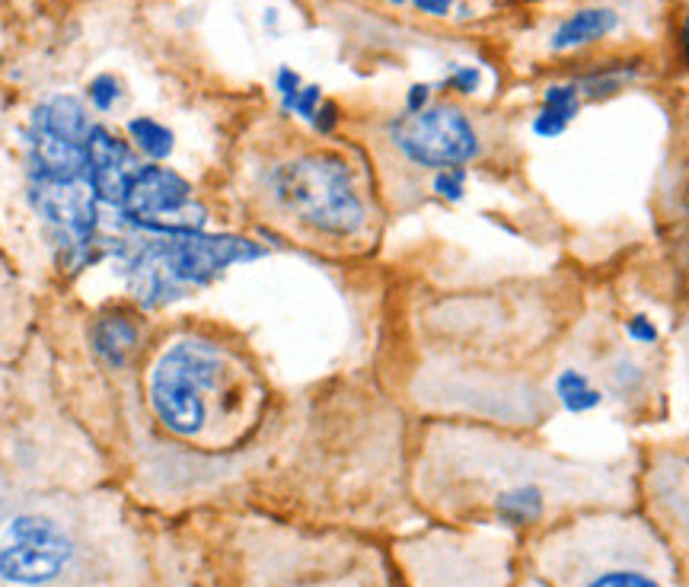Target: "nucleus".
<instances>
[{
	"instance_id": "1",
	"label": "nucleus",
	"mask_w": 689,
	"mask_h": 587,
	"mask_svg": "<svg viewBox=\"0 0 689 587\" xmlns=\"http://www.w3.org/2000/svg\"><path fill=\"white\" fill-rule=\"evenodd\" d=\"M466 514H482L507 531L539 534L584 511L638 505V456L633 463L568 460L539 444H517L495 434L466 437Z\"/></svg>"
},
{
	"instance_id": "2",
	"label": "nucleus",
	"mask_w": 689,
	"mask_h": 587,
	"mask_svg": "<svg viewBox=\"0 0 689 587\" xmlns=\"http://www.w3.org/2000/svg\"><path fill=\"white\" fill-rule=\"evenodd\" d=\"M531 575L546 587H683L658 527L636 507H600L531 536Z\"/></svg>"
},
{
	"instance_id": "3",
	"label": "nucleus",
	"mask_w": 689,
	"mask_h": 587,
	"mask_svg": "<svg viewBox=\"0 0 689 587\" xmlns=\"http://www.w3.org/2000/svg\"><path fill=\"white\" fill-rule=\"evenodd\" d=\"M119 262L134 294L151 303H169L192 288H205L230 266L263 259L266 249L230 234H176L160 240H128L119 249Z\"/></svg>"
},
{
	"instance_id": "4",
	"label": "nucleus",
	"mask_w": 689,
	"mask_h": 587,
	"mask_svg": "<svg viewBox=\"0 0 689 587\" xmlns=\"http://www.w3.org/2000/svg\"><path fill=\"white\" fill-rule=\"evenodd\" d=\"M268 192L294 220L332 240H351L368 224V208L354 186L351 166L326 151L278 163L268 176Z\"/></svg>"
},
{
	"instance_id": "5",
	"label": "nucleus",
	"mask_w": 689,
	"mask_h": 587,
	"mask_svg": "<svg viewBox=\"0 0 689 587\" xmlns=\"http://www.w3.org/2000/svg\"><path fill=\"white\" fill-rule=\"evenodd\" d=\"M227 374L224 348L208 339H179L163 351L151 377V400L160 422L176 434H198L208 422V400Z\"/></svg>"
},
{
	"instance_id": "6",
	"label": "nucleus",
	"mask_w": 689,
	"mask_h": 587,
	"mask_svg": "<svg viewBox=\"0 0 689 587\" xmlns=\"http://www.w3.org/2000/svg\"><path fill=\"white\" fill-rule=\"evenodd\" d=\"M638 511L670 546L680 585L689 587V431L638 451Z\"/></svg>"
},
{
	"instance_id": "7",
	"label": "nucleus",
	"mask_w": 689,
	"mask_h": 587,
	"mask_svg": "<svg viewBox=\"0 0 689 587\" xmlns=\"http://www.w3.org/2000/svg\"><path fill=\"white\" fill-rule=\"evenodd\" d=\"M387 132L399 154L422 169L466 166L482 154V137L473 119L451 103H438L422 112H402Z\"/></svg>"
},
{
	"instance_id": "8",
	"label": "nucleus",
	"mask_w": 689,
	"mask_h": 587,
	"mask_svg": "<svg viewBox=\"0 0 689 587\" xmlns=\"http://www.w3.org/2000/svg\"><path fill=\"white\" fill-rule=\"evenodd\" d=\"M122 214L134 227H144L160 237L202 234L208 220V212L192 195V186L166 166H144L134 176L132 188L122 202Z\"/></svg>"
},
{
	"instance_id": "9",
	"label": "nucleus",
	"mask_w": 689,
	"mask_h": 587,
	"mask_svg": "<svg viewBox=\"0 0 689 587\" xmlns=\"http://www.w3.org/2000/svg\"><path fill=\"white\" fill-rule=\"evenodd\" d=\"M10 543L0 549V578L10 585H49L64 575V568L74 559L71 536L42 514L13 517L7 527Z\"/></svg>"
},
{
	"instance_id": "10",
	"label": "nucleus",
	"mask_w": 689,
	"mask_h": 587,
	"mask_svg": "<svg viewBox=\"0 0 689 587\" xmlns=\"http://www.w3.org/2000/svg\"><path fill=\"white\" fill-rule=\"evenodd\" d=\"M144 166L137 163L132 147L125 141H119L115 134L106 132L103 125H93L86 134V186L93 188V195L106 205L125 202L134 176Z\"/></svg>"
},
{
	"instance_id": "11",
	"label": "nucleus",
	"mask_w": 689,
	"mask_h": 587,
	"mask_svg": "<svg viewBox=\"0 0 689 587\" xmlns=\"http://www.w3.org/2000/svg\"><path fill=\"white\" fill-rule=\"evenodd\" d=\"M96 195L86 186V179L78 183H35L32 186V205L49 224H54L64 237H74L78 246L90 243V234L96 227Z\"/></svg>"
},
{
	"instance_id": "12",
	"label": "nucleus",
	"mask_w": 689,
	"mask_h": 587,
	"mask_svg": "<svg viewBox=\"0 0 689 587\" xmlns=\"http://www.w3.org/2000/svg\"><path fill=\"white\" fill-rule=\"evenodd\" d=\"M29 163L35 183H78L86 179V144L32 128L29 134Z\"/></svg>"
},
{
	"instance_id": "13",
	"label": "nucleus",
	"mask_w": 689,
	"mask_h": 587,
	"mask_svg": "<svg viewBox=\"0 0 689 587\" xmlns=\"http://www.w3.org/2000/svg\"><path fill=\"white\" fill-rule=\"evenodd\" d=\"M619 13L613 7H582L572 17H565L549 35V49L553 52H578L584 45H597L604 42L610 32L619 29Z\"/></svg>"
},
{
	"instance_id": "14",
	"label": "nucleus",
	"mask_w": 689,
	"mask_h": 587,
	"mask_svg": "<svg viewBox=\"0 0 689 587\" xmlns=\"http://www.w3.org/2000/svg\"><path fill=\"white\" fill-rule=\"evenodd\" d=\"M32 128L64 137V141H74V144H86V134L93 125H90L86 109L80 100H74V96H49L35 109Z\"/></svg>"
},
{
	"instance_id": "15",
	"label": "nucleus",
	"mask_w": 689,
	"mask_h": 587,
	"mask_svg": "<svg viewBox=\"0 0 689 587\" xmlns=\"http://www.w3.org/2000/svg\"><path fill=\"white\" fill-rule=\"evenodd\" d=\"M553 397L568 415H587L607 400V393L582 368H562L553 380Z\"/></svg>"
},
{
	"instance_id": "16",
	"label": "nucleus",
	"mask_w": 689,
	"mask_h": 587,
	"mask_svg": "<svg viewBox=\"0 0 689 587\" xmlns=\"http://www.w3.org/2000/svg\"><path fill=\"white\" fill-rule=\"evenodd\" d=\"M93 348L112 368H122L137 348V329L128 317H103L93 326Z\"/></svg>"
},
{
	"instance_id": "17",
	"label": "nucleus",
	"mask_w": 689,
	"mask_h": 587,
	"mask_svg": "<svg viewBox=\"0 0 689 587\" xmlns=\"http://www.w3.org/2000/svg\"><path fill=\"white\" fill-rule=\"evenodd\" d=\"M638 74L636 64H610V68H600V71H590L587 78L578 83V93H582L587 103H600V100H610L613 93L623 90V83L633 81Z\"/></svg>"
},
{
	"instance_id": "18",
	"label": "nucleus",
	"mask_w": 689,
	"mask_h": 587,
	"mask_svg": "<svg viewBox=\"0 0 689 587\" xmlns=\"http://www.w3.org/2000/svg\"><path fill=\"white\" fill-rule=\"evenodd\" d=\"M128 134H132V141L137 144V151L147 154L151 161H166L173 154V147H176L173 132L166 125H160L157 119H147V115L132 119L128 122Z\"/></svg>"
},
{
	"instance_id": "19",
	"label": "nucleus",
	"mask_w": 689,
	"mask_h": 587,
	"mask_svg": "<svg viewBox=\"0 0 689 587\" xmlns=\"http://www.w3.org/2000/svg\"><path fill=\"white\" fill-rule=\"evenodd\" d=\"M578 115H572V112H562V109H546L539 106V112L533 115L531 128L536 137H546V141H553L558 134L568 132V125L575 122Z\"/></svg>"
},
{
	"instance_id": "20",
	"label": "nucleus",
	"mask_w": 689,
	"mask_h": 587,
	"mask_svg": "<svg viewBox=\"0 0 689 587\" xmlns=\"http://www.w3.org/2000/svg\"><path fill=\"white\" fill-rule=\"evenodd\" d=\"M466 169L463 166H448V169H438L431 188L444 198V202H463L466 198Z\"/></svg>"
},
{
	"instance_id": "21",
	"label": "nucleus",
	"mask_w": 689,
	"mask_h": 587,
	"mask_svg": "<svg viewBox=\"0 0 689 587\" xmlns=\"http://www.w3.org/2000/svg\"><path fill=\"white\" fill-rule=\"evenodd\" d=\"M623 332L638 348H655L661 342V329H658V322L651 320L648 313H633L629 320L623 322Z\"/></svg>"
},
{
	"instance_id": "22",
	"label": "nucleus",
	"mask_w": 689,
	"mask_h": 587,
	"mask_svg": "<svg viewBox=\"0 0 689 587\" xmlns=\"http://www.w3.org/2000/svg\"><path fill=\"white\" fill-rule=\"evenodd\" d=\"M543 106L562 109V112L578 115V112H582V93H578V83H549V86L543 90Z\"/></svg>"
},
{
	"instance_id": "23",
	"label": "nucleus",
	"mask_w": 689,
	"mask_h": 587,
	"mask_svg": "<svg viewBox=\"0 0 689 587\" xmlns=\"http://www.w3.org/2000/svg\"><path fill=\"white\" fill-rule=\"evenodd\" d=\"M86 96H90L93 109L109 112V109L119 103V96H122V83L115 81L112 74H100V78H93V81H90V86H86Z\"/></svg>"
},
{
	"instance_id": "24",
	"label": "nucleus",
	"mask_w": 689,
	"mask_h": 587,
	"mask_svg": "<svg viewBox=\"0 0 689 587\" xmlns=\"http://www.w3.org/2000/svg\"><path fill=\"white\" fill-rule=\"evenodd\" d=\"M479 86H482V71L473 68V64H460V68H453L451 78L444 81V90H453V93H460V96H473Z\"/></svg>"
},
{
	"instance_id": "25",
	"label": "nucleus",
	"mask_w": 689,
	"mask_h": 587,
	"mask_svg": "<svg viewBox=\"0 0 689 587\" xmlns=\"http://www.w3.org/2000/svg\"><path fill=\"white\" fill-rule=\"evenodd\" d=\"M319 106H322V90H319L317 83H304V90H300L297 100H294L291 112L294 115H300L304 122H313V115H317Z\"/></svg>"
},
{
	"instance_id": "26",
	"label": "nucleus",
	"mask_w": 689,
	"mask_h": 587,
	"mask_svg": "<svg viewBox=\"0 0 689 587\" xmlns=\"http://www.w3.org/2000/svg\"><path fill=\"white\" fill-rule=\"evenodd\" d=\"M275 90H278V96H281V106L291 112L297 93L304 90V81H300V74H297V71H291V68H281V71L275 74Z\"/></svg>"
},
{
	"instance_id": "27",
	"label": "nucleus",
	"mask_w": 689,
	"mask_h": 587,
	"mask_svg": "<svg viewBox=\"0 0 689 587\" xmlns=\"http://www.w3.org/2000/svg\"><path fill=\"white\" fill-rule=\"evenodd\" d=\"M310 125L317 128V134H332L336 132V125H339V106H336V103H322Z\"/></svg>"
},
{
	"instance_id": "28",
	"label": "nucleus",
	"mask_w": 689,
	"mask_h": 587,
	"mask_svg": "<svg viewBox=\"0 0 689 587\" xmlns=\"http://www.w3.org/2000/svg\"><path fill=\"white\" fill-rule=\"evenodd\" d=\"M431 106V86L428 83H412L405 93V112H422Z\"/></svg>"
},
{
	"instance_id": "29",
	"label": "nucleus",
	"mask_w": 689,
	"mask_h": 587,
	"mask_svg": "<svg viewBox=\"0 0 689 587\" xmlns=\"http://www.w3.org/2000/svg\"><path fill=\"white\" fill-rule=\"evenodd\" d=\"M412 3L428 17H448L453 7V0H412Z\"/></svg>"
},
{
	"instance_id": "30",
	"label": "nucleus",
	"mask_w": 689,
	"mask_h": 587,
	"mask_svg": "<svg viewBox=\"0 0 689 587\" xmlns=\"http://www.w3.org/2000/svg\"><path fill=\"white\" fill-rule=\"evenodd\" d=\"M517 587H546V585H543L539 578H533V575H524V578H521V585Z\"/></svg>"
},
{
	"instance_id": "31",
	"label": "nucleus",
	"mask_w": 689,
	"mask_h": 587,
	"mask_svg": "<svg viewBox=\"0 0 689 587\" xmlns=\"http://www.w3.org/2000/svg\"><path fill=\"white\" fill-rule=\"evenodd\" d=\"M687 358H689V294H687Z\"/></svg>"
},
{
	"instance_id": "32",
	"label": "nucleus",
	"mask_w": 689,
	"mask_h": 587,
	"mask_svg": "<svg viewBox=\"0 0 689 587\" xmlns=\"http://www.w3.org/2000/svg\"><path fill=\"white\" fill-rule=\"evenodd\" d=\"M683 45H687V52H689V20H687V27H683Z\"/></svg>"
},
{
	"instance_id": "33",
	"label": "nucleus",
	"mask_w": 689,
	"mask_h": 587,
	"mask_svg": "<svg viewBox=\"0 0 689 587\" xmlns=\"http://www.w3.org/2000/svg\"><path fill=\"white\" fill-rule=\"evenodd\" d=\"M390 3H405V0H390Z\"/></svg>"
},
{
	"instance_id": "34",
	"label": "nucleus",
	"mask_w": 689,
	"mask_h": 587,
	"mask_svg": "<svg viewBox=\"0 0 689 587\" xmlns=\"http://www.w3.org/2000/svg\"><path fill=\"white\" fill-rule=\"evenodd\" d=\"M317 587H336V585H317Z\"/></svg>"
}]
</instances>
